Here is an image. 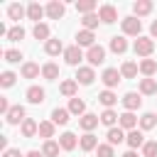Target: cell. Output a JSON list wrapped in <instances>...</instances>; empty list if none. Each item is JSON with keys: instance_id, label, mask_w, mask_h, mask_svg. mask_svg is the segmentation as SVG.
Returning <instances> with one entry per match:
<instances>
[{"instance_id": "5", "label": "cell", "mask_w": 157, "mask_h": 157, "mask_svg": "<svg viewBox=\"0 0 157 157\" xmlns=\"http://www.w3.org/2000/svg\"><path fill=\"white\" fill-rule=\"evenodd\" d=\"M81 59H83V52H81V47H78V44L66 47V52H64V61H66L69 66H78V64H81Z\"/></svg>"}, {"instance_id": "21", "label": "cell", "mask_w": 157, "mask_h": 157, "mask_svg": "<svg viewBox=\"0 0 157 157\" xmlns=\"http://www.w3.org/2000/svg\"><path fill=\"white\" fill-rule=\"evenodd\" d=\"M132 12H135V17L140 20V17H145V15L152 12V2H150V0H137V2H132Z\"/></svg>"}, {"instance_id": "13", "label": "cell", "mask_w": 157, "mask_h": 157, "mask_svg": "<svg viewBox=\"0 0 157 157\" xmlns=\"http://www.w3.org/2000/svg\"><path fill=\"white\" fill-rule=\"evenodd\" d=\"M125 142L130 145V150H137V147H142V145H145L147 140H145V135H142V130H137V128H135V130H130V132H128V137H125Z\"/></svg>"}, {"instance_id": "17", "label": "cell", "mask_w": 157, "mask_h": 157, "mask_svg": "<svg viewBox=\"0 0 157 157\" xmlns=\"http://www.w3.org/2000/svg\"><path fill=\"white\" fill-rule=\"evenodd\" d=\"M98 123H101V118H98V115H93V113H86V115H81V118H78V128H81V130H86V132H91Z\"/></svg>"}, {"instance_id": "12", "label": "cell", "mask_w": 157, "mask_h": 157, "mask_svg": "<svg viewBox=\"0 0 157 157\" xmlns=\"http://www.w3.org/2000/svg\"><path fill=\"white\" fill-rule=\"evenodd\" d=\"M123 105H125V110H137L140 105H142V98H140V93H135V91H130V93H125L123 96Z\"/></svg>"}, {"instance_id": "44", "label": "cell", "mask_w": 157, "mask_h": 157, "mask_svg": "<svg viewBox=\"0 0 157 157\" xmlns=\"http://www.w3.org/2000/svg\"><path fill=\"white\" fill-rule=\"evenodd\" d=\"M142 155L145 157H157V140H147L142 145Z\"/></svg>"}, {"instance_id": "20", "label": "cell", "mask_w": 157, "mask_h": 157, "mask_svg": "<svg viewBox=\"0 0 157 157\" xmlns=\"http://www.w3.org/2000/svg\"><path fill=\"white\" fill-rule=\"evenodd\" d=\"M20 130H22V137H34V135H39V123L32 120V118H27L20 125Z\"/></svg>"}, {"instance_id": "14", "label": "cell", "mask_w": 157, "mask_h": 157, "mask_svg": "<svg viewBox=\"0 0 157 157\" xmlns=\"http://www.w3.org/2000/svg\"><path fill=\"white\" fill-rule=\"evenodd\" d=\"M47 15V7H42L39 2H29L27 5V17L29 20H34V25H39V20Z\"/></svg>"}, {"instance_id": "26", "label": "cell", "mask_w": 157, "mask_h": 157, "mask_svg": "<svg viewBox=\"0 0 157 157\" xmlns=\"http://www.w3.org/2000/svg\"><path fill=\"white\" fill-rule=\"evenodd\" d=\"M44 52H47L49 56H56V54L66 52V47L61 44V39H49V42H44Z\"/></svg>"}, {"instance_id": "22", "label": "cell", "mask_w": 157, "mask_h": 157, "mask_svg": "<svg viewBox=\"0 0 157 157\" xmlns=\"http://www.w3.org/2000/svg\"><path fill=\"white\" fill-rule=\"evenodd\" d=\"M140 74H142L145 78H152V76L157 74V61H155V59H142V61H140Z\"/></svg>"}, {"instance_id": "41", "label": "cell", "mask_w": 157, "mask_h": 157, "mask_svg": "<svg viewBox=\"0 0 157 157\" xmlns=\"http://www.w3.org/2000/svg\"><path fill=\"white\" fill-rule=\"evenodd\" d=\"M20 39H25V29H22L20 25L10 27V32H7V42H20Z\"/></svg>"}, {"instance_id": "4", "label": "cell", "mask_w": 157, "mask_h": 157, "mask_svg": "<svg viewBox=\"0 0 157 157\" xmlns=\"http://www.w3.org/2000/svg\"><path fill=\"white\" fill-rule=\"evenodd\" d=\"M5 120H7V125H20V123H25V120H27V110H25V105H12L10 113L5 115Z\"/></svg>"}, {"instance_id": "10", "label": "cell", "mask_w": 157, "mask_h": 157, "mask_svg": "<svg viewBox=\"0 0 157 157\" xmlns=\"http://www.w3.org/2000/svg\"><path fill=\"white\" fill-rule=\"evenodd\" d=\"M98 17H101V22L110 25V22L118 20V10H115L113 5H101V7H98Z\"/></svg>"}, {"instance_id": "37", "label": "cell", "mask_w": 157, "mask_h": 157, "mask_svg": "<svg viewBox=\"0 0 157 157\" xmlns=\"http://www.w3.org/2000/svg\"><path fill=\"white\" fill-rule=\"evenodd\" d=\"M54 128H56V125H54L52 120H42V123H39V135H42L44 140H52V137H54Z\"/></svg>"}, {"instance_id": "47", "label": "cell", "mask_w": 157, "mask_h": 157, "mask_svg": "<svg viewBox=\"0 0 157 157\" xmlns=\"http://www.w3.org/2000/svg\"><path fill=\"white\" fill-rule=\"evenodd\" d=\"M25 157H44V155H42V150H29Z\"/></svg>"}, {"instance_id": "25", "label": "cell", "mask_w": 157, "mask_h": 157, "mask_svg": "<svg viewBox=\"0 0 157 157\" xmlns=\"http://www.w3.org/2000/svg\"><path fill=\"white\" fill-rule=\"evenodd\" d=\"M78 147H81L83 152H91V150H96V147H98V137H96L93 132H86V135L78 140Z\"/></svg>"}, {"instance_id": "19", "label": "cell", "mask_w": 157, "mask_h": 157, "mask_svg": "<svg viewBox=\"0 0 157 157\" xmlns=\"http://www.w3.org/2000/svg\"><path fill=\"white\" fill-rule=\"evenodd\" d=\"M76 88H78L76 78H66V81H61V86H59L61 96H66L69 101H71V98H76Z\"/></svg>"}, {"instance_id": "15", "label": "cell", "mask_w": 157, "mask_h": 157, "mask_svg": "<svg viewBox=\"0 0 157 157\" xmlns=\"http://www.w3.org/2000/svg\"><path fill=\"white\" fill-rule=\"evenodd\" d=\"M76 44L78 47H93L96 44V34L91 32V29H81V32H76Z\"/></svg>"}, {"instance_id": "24", "label": "cell", "mask_w": 157, "mask_h": 157, "mask_svg": "<svg viewBox=\"0 0 157 157\" xmlns=\"http://www.w3.org/2000/svg\"><path fill=\"white\" fill-rule=\"evenodd\" d=\"M59 145H61V150L71 152V150L78 145V140H76V135H74V132H61V135H59Z\"/></svg>"}, {"instance_id": "1", "label": "cell", "mask_w": 157, "mask_h": 157, "mask_svg": "<svg viewBox=\"0 0 157 157\" xmlns=\"http://www.w3.org/2000/svg\"><path fill=\"white\" fill-rule=\"evenodd\" d=\"M132 52L137 54V56H150L152 52H155V39L152 37H137L135 39V44H132Z\"/></svg>"}, {"instance_id": "27", "label": "cell", "mask_w": 157, "mask_h": 157, "mask_svg": "<svg viewBox=\"0 0 157 157\" xmlns=\"http://www.w3.org/2000/svg\"><path fill=\"white\" fill-rule=\"evenodd\" d=\"M69 115H71L69 108H54L52 110V123L54 125H66L69 123Z\"/></svg>"}, {"instance_id": "7", "label": "cell", "mask_w": 157, "mask_h": 157, "mask_svg": "<svg viewBox=\"0 0 157 157\" xmlns=\"http://www.w3.org/2000/svg\"><path fill=\"white\" fill-rule=\"evenodd\" d=\"M93 78H96L93 66H78V71H76V83H81V86H91Z\"/></svg>"}, {"instance_id": "35", "label": "cell", "mask_w": 157, "mask_h": 157, "mask_svg": "<svg viewBox=\"0 0 157 157\" xmlns=\"http://www.w3.org/2000/svg\"><path fill=\"white\" fill-rule=\"evenodd\" d=\"M98 101H101L105 108H113V105L118 103V96H115L113 91H108V88H105V91H101V93H98Z\"/></svg>"}, {"instance_id": "32", "label": "cell", "mask_w": 157, "mask_h": 157, "mask_svg": "<svg viewBox=\"0 0 157 157\" xmlns=\"http://www.w3.org/2000/svg\"><path fill=\"white\" fill-rule=\"evenodd\" d=\"M69 113H71V115H78V118L86 115V103H83L81 98H71V101H69Z\"/></svg>"}, {"instance_id": "16", "label": "cell", "mask_w": 157, "mask_h": 157, "mask_svg": "<svg viewBox=\"0 0 157 157\" xmlns=\"http://www.w3.org/2000/svg\"><path fill=\"white\" fill-rule=\"evenodd\" d=\"M98 118H101V123H103L108 130H110V128H115V125H118V120H120V115H118L113 108H105V110H103Z\"/></svg>"}, {"instance_id": "3", "label": "cell", "mask_w": 157, "mask_h": 157, "mask_svg": "<svg viewBox=\"0 0 157 157\" xmlns=\"http://www.w3.org/2000/svg\"><path fill=\"white\" fill-rule=\"evenodd\" d=\"M120 78H123V74H120L118 69H105V71L101 74V81L105 83V88H108V91H113V88L120 83Z\"/></svg>"}, {"instance_id": "42", "label": "cell", "mask_w": 157, "mask_h": 157, "mask_svg": "<svg viewBox=\"0 0 157 157\" xmlns=\"http://www.w3.org/2000/svg\"><path fill=\"white\" fill-rule=\"evenodd\" d=\"M2 56H5V61H7V64H17V61L22 59V52H20V49H5V52H2Z\"/></svg>"}, {"instance_id": "40", "label": "cell", "mask_w": 157, "mask_h": 157, "mask_svg": "<svg viewBox=\"0 0 157 157\" xmlns=\"http://www.w3.org/2000/svg\"><path fill=\"white\" fill-rule=\"evenodd\" d=\"M76 10H78L81 15H91V12L96 10V0H78V2H76Z\"/></svg>"}, {"instance_id": "33", "label": "cell", "mask_w": 157, "mask_h": 157, "mask_svg": "<svg viewBox=\"0 0 157 157\" xmlns=\"http://www.w3.org/2000/svg\"><path fill=\"white\" fill-rule=\"evenodd\" d=\"M59 150H61V145L54 142V140H44V145H42V155L44 157H56Z\"/></svg>"}, {"instance_id": "31", "label": "cell", "mask_w": 157, "mask_h": 157, "mask_svg": "<svg viewBox=\"0 0 157 157\" xmlns=\"http://www.w3.org/2000/svg\"><path fill=\"white\" fill-rule=\"evenodd\" d=\"M140 93H142V96L157 93V81H155V78H140Z\"/></svg>"}, {"instance_id": "30", "label": "cell", "mask_w": 157, "mask_h": 157, "mask_svg": "<svg viewBox=\"0 0 157 157\" xmlns=\"http://www.w3.org/2000/svg\"><path fill=\"white\" fill-rule=\"evenodd\" d=\"M137 71H140V64H135V61H123V66H120L123 78H135Z\"/></svg>"}, {"instance_id": "2", "label": "cell", "mask_w": 157, "mask_h": 157, "mask_svg": "<svg viewBox=\"0 0 157 157\" xmlns=\"http://www.w3.org/2000/svg\"><path fill=\"white\" fill-rule=\"evenodd\" d=\"M120 27H123V34H130V37H140V32H142V22L135 15L123 17L120 20Z\"/></svg>"}, {"instance_id": "49", "label": "cell", "mask_w": 157, "mask_h": 157, "mask_svg": "<svg viewBox=\"0 0 157 157\" xmlns=\"http://www.w3.org/2000/svg\"><path fill=\"white\" fill-rule=\"evenodd\" d=\"M120 157H137V152H135V150H128V152H125V155H120Z\"/></svg>"}, {"instance_id": "43", "label": "cell", "mask_w": 157, "mask_h": 157, "mask_svg": "<svg viewBox=\"0 0 157 157\" xmlns=\"http://www.w3.org/2000/svg\"><path fill=\"white\" fill-rule=\"evenodd\" d=\"M15 78H17V76H15L12 71H2V74H0V86H2V88H10V86H15Z\"/></svg>"}, {"instance_id": "23", "label": "cell", "mask_w": 157, "mask_h": 157, "mask_svg": "<svg viewBox=\"0 0 157 157\" xmlns=\"http://www.w3.org/2000/svg\"><path fill=\"white\" fill-rule=\"evenodd\" d=\"M118 125L123 128V130H135V125H137V118H135V113H130V110H125L123 115H120V120H118Z\"/></svg>"}, {"instance_id": "36", "label": "cell", "mask_w": 157, "mask_h": 157, "mask_svg": "<svg viewBox=\"0 0 157 157\" xmlns=\"http://www.w3.org/2000/svg\"><path fill=\"white\" fill-rule=\"evenodd\" d=\"M32 34H34V39H44V42H49V25H44V22L34 25V27H32Z\"/></svg>"}, {"instance_id": "28", "label": "cell", "mask_w": 157, "mask_h": 157, "mask_svg": "<svg viewBox=\"0 0 157 157\" xmlns=\"http://www.w3.org/2000/svg\"><path fill=\"white\" fill-rule=\"evenodd\" d=\"M110 52L113 54H125L128 52V39L125 37H110Z\"/></svg>"}, {"instance_id": "9", "label": "cell", "mask_w": 157, "mask_h": 157, "mask_svg": "<svg viewBox=\"0 0 157 157\" xmlns=\"http://www.w3.org/2000/svg\"><path fill=\"white\" fill-rule=\"evenodd\" d=\"M64 12H66V7H64V2H59V0H52V2L47 5V17H49V20H61Z\"/></svg>"}, {"instance_id": "45", "label": "cell", "mask_w": 157, "mask_h": 157, "mask_svg": "<svg viewBox=\"0 0 157 157\" xmlns=\"http://www.w3.org/2000/svg\"><path fill=\"white\" fill-rule=\"evenodd\" d=\"M96 155L98 157H115V150H113V145L105 142V145H98L96 147Z\"/></svg>"}, {"instance_id": "11", "label": "cell", "mask_w": 157, "mask_h": 157, "mask_svg": "<svg viewBox=\"0 0 157 157\" xmlns=\"http://www.w3.org/2000/svg\"><path fill=\"white\" fill-rule=\"evenodd\" d=\"M25 96H27V101H29L32 105H39V103H44V96H47V93H44L42 86H29Z\"/></svg>"}, {"instance_id": "46", "label": "cell", "mask_w": 157, "mask_h": 157, "mask_svg": "<svg viewBox=\"0 0 157 157\" xmlns=\"http://www.w3.org/2000/svg\"><path fill=\"white\" fill-rule=\"evenodd\" d=\"M2 157H22V155H20V150H15V147H7V150L2 152Z\"/></svg>"}, {"instance_id": "38", "label": "cell", "mask_w": 157, "mask_h": 157, "mask_svg": "<svg viewBox=\"0 0 157 157\" xmlns=\"http://www.w3.org/2000/svg\"><path fill=\"white\" fill-rule=\"evenodd\" d=\"M157 125V115L155 113H142V118H140V130H152Z\"/></svg>"}, {"instance_id": "18", "label": "cell", "mask_w": 157, "mask_h": 157, "mask_svg": "<svg viewBox=\"0 0 157 157\" xmlns=\"http://www.w3.org/2000/svg\"><path fill=\"white\" fill-rule=\"evenodd\" d=\"M20 74H22V78H37V76L42 74V69H39V64H34V61H25L22 69H20Z\"/></svg>"}, {"instance_id": "6", "label": "cell", "mask_w": 157, "mask_h": 157, "mask_svg": "<svg viewBox=\"0 0 157 157\" xmlns=\"http://www.w3.org/2000/svg\"><path fill=\"white\" fill-rule=\"evenodd\" d=\"M86 59H88V64H91V66H98V64H103V61H105V49H103L101 44H93V47L86 52Z\"/></svg>"}, {"instance_id": "29", "label": "cell", "mask_w": 157, "mask_h": 157, "mask_svg": "<svg viewBox=\"0 0 157 157\" xmlns=\"http://www.w3.org/2000/svg\"><path fill=\"white\" fill-rule=\"evenodd\" d=\"M42 76H44L47 81H56V78H59V66H56L54 61H47V64L42 66Z\"/></svg>"}, {"instance_id": "48", "label": "cell", "mask_w": 157, "mask_h": 157, "mask_svg": "<svg viewBox=\"0 0 157 157\" xmlns=\"http://www.w3.org/2000/svg\"><path fill=\"white\" fill-rule=\"evenodd\" d=\"M150 34L157 37V20H152V25H150Z\"/></svg>"}, {"instance_id": "8", "label": "cell", "mask_w": 157, "mask_h": 157, "mask_svg": "<svg viewBox=\"0 0 157 157\" xmlns=\"http://www.w3.org/2000/svg\"><path fill=\"white\" fill-rule=\"evenodd\" d=\"M125 137H128V135H125V130H123L120 125H115V128H110V130L105 132V140H108V145H113V147L120 145V142H125Z\"/></svg>"}, {"instance_id": "34", "label": "cell", "mask_w": 157, "mask_h": 157, "mask_svg": "<svg viewBox=\"0 0 157 157\" xmlns=\"http://www.w3.org/2000/svg\"><path fill=\"white\" fill-rule=\"evenodd\" d=\"M7 15H10V20H17V22H20V20L27 15V7H22L20 2H12V5L7 7Z\"/></svg>"}, {"instance_id": "39", "label": "cell", "mask_w": 157, "mask_h": 157, "mask_svg": "<svg viewBox=\"0 0 157 157\" xmlns=\"http://www.w3.org/2000/svg\"><path fill=\"white\" fill-rule=\"evenodd\" d=\"M98 22H101V17L96 15V12H91V15H83V20H81V25H83V29H96L98 27Z\"/></svg>"}]
</instances>
